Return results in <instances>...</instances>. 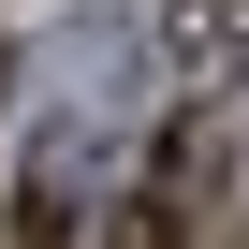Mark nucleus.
Here are the masks:
<instances>
[{
    "label": "nucleus",
    "instance_id": "obj_1",
    "mask_svg": "<svg viewBox=\"0 0 249 249\" xmlns=\"http://www.w3.org/2000/svg\"><path fill=\"white\" fill-rule=\"evenodd\" d=\"M220 205H234V117H161V147L132 161V191H117L103 249H220Z\"/></svg>",
    "mask_w": 249,
    "mask_h": 249
},
{
    "label": "nucleus",
    "instance_id": "obj_3",
    "mask_svg": "<svg viewBox=\"0 0 249 249\" xmlns=\"http://www.w3.org/2000/svg\"><path fill=\"white\" fill-rule=\"evenodd\" d=\"M234 59H249V0H234Z\"/></svg>",
    "mask_w": 249,
    "mask_h": 249
},
{
    "label": "nucleus",
    "instance_id": "obj_4",
    "mask_svg": "<svg viewBox=\"0 0 249 249\" xmlns=\"http://www.w3.org/2000/svg\"><path fill=\"white\" fill-rule=\"evenodd\" d=\"M0 103H15V59H0Z\"/></svg>",
    "mask_w": 249,
    "mask_h": 249
},
{
    "label": "nucleus",
    "instance_id": "obj_2",
    "mask_svg": "<svg viewBox=\"0 0 249 249\" xmlns=\"http://www.w3.org/2000/svg\"><path fill=\"white\" fill-rule=\"evenodd\" d=\"M0 249H73V220H59V191H15V220H0Z\"/></svg>",
    "mask_w": 249,
    "mask_h": 249
}]
</instances>
